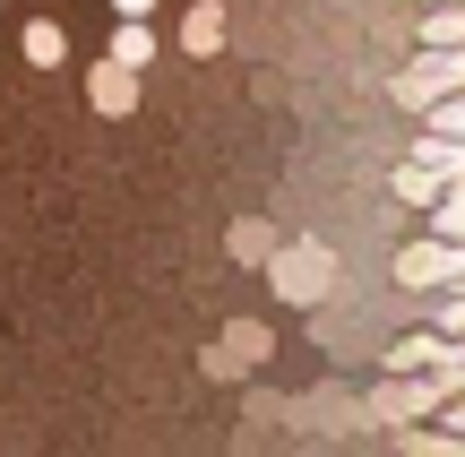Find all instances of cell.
<instances>
[{
  "instance_id": "cell-5",
  "label": "cell",
  "mask_w": 465,
  "mask_h": 457,
  "mask_svg": "<svg viewBox=\"0 0 465 457\" xmlns=\"http://www.w3.org/2000/svg\"><path fill=\"white\" fill-rule=\"evenodd\" d=\"M224 35H232L224 0H190V9H182V52H190V61H216Z\"/></svg>"
},
{
  "instance_id": "cell-2",
  "label": "cell",
  "mask_w": 465,
  "mask_h": 457,
  "mask_svg": "<svg viewBox=\"0 0 465 457\" xmlns=\"http://www.w3.org/2000/svg\"><path fill=\"white\" fill-rule=\"evenodd\" d=\"M388 268H397V285L405 293H457L465 285V251L457 242H397V259H388Z\"/></svg>"
},
{
  "instance_id": "cell-18",
  "label": "cell",
  "mask_w": 465,
  "mask_h": 457,
  "mask_svg": "<svg viewBox=\"0 0 465 457\" xmlns=\"http://www.w3.org/2000/svg\"><path fill=\"white\" fill-rule=\"evenodd\" d=\"M199 372H207V380H242V363H232L224 345H207V354H199Z\"/></svg>"
},
{
  "instance_id": "cell-16",
  "label": "cell",
  "mask_w": 465,
  "mask_h": 457,
  "mask_svg": "<svg viewBox=\"0 0 465 457\" xmlns=\"http://www.w3.org/2000/svg\"><path fill=\"white\" fill-rule=\"evenodd\" d=\"M431 337L465 345V293H431Z\"/></svg>"
},
{
  "instance_id": "cell-8",
  "label": "cell",
  "mask_w": 465,
  "mask_h": 457,
  "mask_svg": "<svg viewBox=\"0 0 465 457\" xmlns=\"http://www.w3.org/2000/svg\"><path fill=\"white\" fill-rule=\"evenodd\" d=\"M276 224H267V216H232L224 224V259H232V268H267V251H276Z\"/></svg>"
},
{
  "instance_id": "cell-4",
  "label": "cell",
  "mask_w": 465,
  "mask_h": 457,
  "mask_svg": "<svg viewBox=\"0 0 465 457\" xmlns=\"http://www.w3.org/2000/svg\"><path fill=\"white\" fill-rule=\"evenodd\" d=\"M431 406H449V389H440L431 372H422V380H397V372H388L380 389H371V423H388V432L422 423V414H431Z\"/></svg>"
},
{
  "instance_id": "cell-20",
  "label": "cell",
  "mask_w": 465,
  "mask_h": 457,
  "mask_svg": "<svg viewBox=\"0 0 465 457\" xmlns=\"http://www.w3.org/2000/svg\"><path fill=\"white\" fill-rule=\"evenodd\" d=\"M422 9H465V0H422Z\"/></svg>"
},
{
  "instance_id": "cell-6",
  "label": "cell",
  "mask_w": 465,
  "mask_h": 457,
  "mask_svg": "<svg viewBox=\"0 0 465 457\" xmlns=\"http://www.w3.org/2000/svg\"><path fill=\"white\" fill-rule=\"evenodd\" d=\"M86 104H95L104 121H130L138 113V78H130V69H113V61H95V69H86Z\"/></svg>"
},
{
  "instance_id": "cell-19",
  "label": "cell",
  "mask_w": 465,
  "mask_h": 457,
  "mask_svg": "<svg viewBox=\"0 0 465 457\" xmlns=\"http://www.w3.org/2000/svg\"><path fill=\"white\" fill-rule=\"evenodd\" d=\"M104 9H113V17H147V26H155V0H104Z\"/></svg>"
},
{
  "instance_id": "cell-9",
  "label": "cell",
  "mask_w": 465,
  "mask_h": 457,
  "mask_svg": "<svg viewBox=\"0 0 465 457\" xmlns=\"http://www.w3.org/2000/svg\"><path fill=\"white\" fill-rule=\"evenodd\" d=\"M17 52H26V69H61L69 61V26H61V17H26V26H17Z\"/></svg>"
},
{
  "instance_id": "cell-17",
  "label": "cell",
  "mask_w": 465,
  "mask_h": 457,
  "mask_svg": "<svg viewBox=\"0 0 465 457\" xmlns=\"http://www.w3.org/2000/svg\"><path fill=\"white\" fill-rule=\"evenodd\" d=\"M440 190H449V182H431L422 164H397V199H405V207H431Z\"/></svg>"
},
{
  "instance_id": "cell-10",
  "label": "cell",
  "mask_w": 465,
  "mask_h": 457,
  "mask_svg": "<svg viewBox=\"0 0 465 457\" xmlns=\"http://www.w3.org/2000/svg\"><path fill=\"white\" fill-rule=\"evenodd\" d=\"M104 61L138 78V69L155 61V26H147V17H113V44H104Z\"/></svg>"
},
{
  "instance_id": "cell-7",
  "label": "cell",
  "mask_w": 465,
  "mask_h": 457,
  "mask_svg": "<svg viewBox=\"0 0 465 457\" xmlns=\"http://www.w3.org/2000/svg\"><path fill=\"white\" fill-rule=\"evenodd\" d=\"M449 354H457L449 337H431V328H414V337H397V345H388V372H397V380H422V372H440Z\"/></svg>"
},
{
  "instance_id": "cell-14",
  "label": "cell",
  "mask_w": 465,
  "mask_h": 457,
  "mask_svg": "<svg viewBox=\"0 0 465 457\" xmlns=\"http://www.w3.org/2000/svg\"><path fill=\"white\" fill-rule=\"evenodd\" d=\"M431 242H457V251H465V182H449L431 199Z\"/></svg>"
},
{
  "instance_id": "cell-11",
  "label": "cell",
  "mask_w": 465,
  "mask_h": 457,
  "mask_svg": "<svg viewBox=\"0 0 465 457\" xmlns=\"http://www.w3.org/2000/svg\"><path fill=\"white\" fill-rule=\"evenodd\" d=\"M405 164H422L431 182H465V138H431V130H414V155Z\"/></svg>"
},
{
  "instance_id": "cell-13",
  "label": "cell",
  "mask_w": 465,
  "mask_h": 457,
  "mask_svg": "<svg viewBox=\"0 0 465 457\" xmlns=\"http://www.w3.org/2000/svg\"><path fill=\"white\" fill-rule=\"evenodd\" d=\"M414 44H422V52H465V9H422Z\"/></svg>"
},
{
  "instance_id": "cell-15",
  "label": "cell",
  "mask_w": 465,
  "mask_h": 457,
  "mask_svg": "<svg viewBox=\"0 0 465 457\" xmlns=\"http://www.w3.org/2000/svg\"><path fill=\"white\" fill-rule=\"evenodd\" d=\"M397 449L405 457H465V441H457V432H440V423H405Z\"/></svg>"
},
{
  "instance_id": "cell-12",
  "label": "cell",
  "mask_w": 465,
  "mask_h": 457,
  "mask_svg": "<svg viewBox=\"0 0 465 457\" xmlns=\"http://www.w3.org/2000/svg\"><path fill=\"white\" fill-rule=\"evenodd\" d=\"M224 354L242 363V372H259V363L276 354V328H267V320H232V328H224Z\"/></svg>"
},
{
  "instance_id": "cell-3",
  "label": "cell",
  "mask_w": 465,
  "mask_h": 457,
  "mask_svg": "<svg viewBox=\"0 0 465 457\" xmlns=\"http://www.w3.org/2000/svg\"><path fill=\"white\" fill-rule=\"evenodd\" d=\"M440 95H465V52H414V61L397 69V104L405 113H422V104Z\"/></svg>"
},
{
  "instance_id": "cell-1",
  "label": "cell",
  "mask_w": 465,
  "mask_h": 457,
  "mask_svg": "<svg viewBox=\"0 0 465 457\" xmlns=\"http://www.w3.org/2000/svg\"><path fill=\"white\" fill-rule=\"evenodd\" d=\"M336 276H345V259H336L328 242H276V251H267V285H276V303H293V311L328 303Z\"/></svg>"
}]
</instances>
